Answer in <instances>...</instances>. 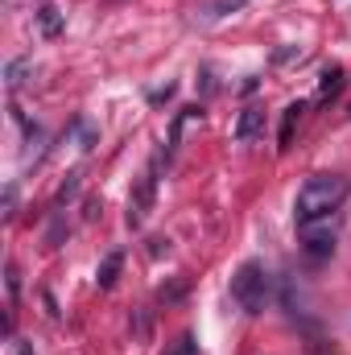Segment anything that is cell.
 Here are the masks:
<instances>
[{
  "label": "cell",
  "mask_w": 351,
  "mask_h": 355,
  "mask_svg": "<svg viewBox=\"0 0 351 355\" xmlns=\"http://www.w3.org/2000/svg\"><path fill=\"white\" fill-rule=\"evenodd\" d=\"M232 302L244 310V314H261L264 302H268V272L261 261H244L232 277Z\"/></svg>",
  "instance_id": "2"
},
{
  "label": "cell",
  "mask_w": 351,
  "mask_h": 355,
  "mask_svg": "<svg viewBox=\"0 0 351 355\" xmlns=\"http://www.w3.org/2000/svg\"><path fill=\"white\" fill-rule=\"evenodd\" d=\"M248 0H211V8H207V17L211 21H219V17H228V12H240Z\"/></svg>",
  "instance_id": "11"
},
{
  "label": "cell",
  "mask_w": 351,
  "mask_h": 355,
  "mask_svg": "<svg viewBox=\"0 0 351 355\" xmlns=\"http://www.w3.org/2000/svg\"><path fill=\"white\" fill-rule=\"evenodd\" d=\"M348 198V182L339 174H314L302 182L298 198H293V219L298 227H314V223H327Z\"/></svg>",
  "instance_id": "1"
},
{
  "label": "cell",
  "mask_w": 351,
  "mask_h": 355,
  "mask_svg": "<svg viewBox=\"0 0 351 355\" xmlns=\"http://www.w3.org/2000/svg\"><path fill=\"white\" fill-rule=\"evenodd\" d=\"M339 91H343V67H327L323 79H318V95L331 99V95H339Z\"/></svg>",
  "instance_id": "9"
},
{
  "label": "cell",
  "mask_w": 351,
  "mask_h": 355,
  "mask_svg": "<svg viewBox=\"0 0 351 355\" xmlns=\"http://www.w3.org/2000/svg\"><path fill=\"white\" fill-rule=\"evenodd\" d=\"M4 281H8V302H17V265H4Z\"/></svg>",
  "instance_id": "13"
},
{
  "label": "cell",
  "mask_w": 351,
  "mask_h": 355,
  "mask_svg": "<svg viewBox=\"0 0 351 355\" xmlns=\"http://www.w3.org/2000/svg\"><path fill=\"white\" fill-rule=\"evenodd\" d=\"M120 265H124V252H108V257H103V265H99V272H95L99 289H112V285H116V272H120Z\"/></svg>",
  "instance_id": "8"
},
{
  "label": "cell",
  "mask_w": 351,
  "mask_h": 355,
  "mask_svg": "<svg viewBox=\"0 0 351 355\" xmlns=\"http://www.w3.org/2000/svg\"><path fill=\"white\" fill-rule=\"evenodd\" d=\"M153 186H157V178L145 174L141 178V186H137V194L128 198V223H132V227H137V223L145 219V211L153 207Z\"/></svg>",
  "instance_id": "4"
},
{
  "label": "cell",
  "mask_w": 351,
  "mask_h": 355,
  "mask_svg": "<svg viewBox=\"0 0 351 355\" xmlns=\"http://www.w3.org/2000/svg\"><path fill=\"white\" fill-rule=\"evenodd\" d=\"M302 240H306V252L310 257H331L335 252V232H327V227H302Z\"/></svg>",
  "instance_id": "5"
},
{
  "label": "cell",
  "mask_w": 351,
  "mask_h": 355,
  "mask_svg": "<svg viewBox=\"0 0 351 355\" xmlns=\"http://www.w3.org/2000/svg\"><path fill=\"white\" fill-rule=\"evenodd\" d=\"M257 137H264V112L261 107H244L232 124V141L236 145H252Z\"/></svg>",
  "instance_id": "3"
},
{
  "label": "cell",
  "mask_w": 351,
  "mask_h": 355,
  "mask_svg": "<svg viewBox=\"0 0 351 355\" xmlns=\"http://www.w3.org/2000/svg\"><path fill=\"white\" fill-rule=\"evenodd\" d=\"M29 75H33V62H29V58H12V62L4 67V87L17 91L21 83H29Z\"/></svg>",
  "instance_id": "7"
},
{
  "label": "cell",
  "mask_w": 351,
  "mask_h": 355,
  "mask_svg": "<svg viewBox=\"0 0 351 355\" xmlns=\"http://www.w3.org/2000/svg\"><path fill=\"white\" fill-rule=\"evenodd\" d=\"M62 25H67V17H62L54 4H42V8H37V29H42V37H58Z\"/></svg>",
  "instance_id": "6"
},
{
  "label": "cell",
  "mask_w": 351,
  "mask_h": 355,
  "mask_svg": "<svg viewBox=\"0 0 351 355\" xmlns=\"http://www.w3.org/2000/svg\"><path fill=\"white\" fill-rule=\"evenodd\" d=\"M166 355H198V343H194V335H178L174 343H170V352Z\"/></svg>",
  "instance_id": "12"
},
{
  "label": "cell",
  "mask_w": 351,
  "mask_h": 355,
  "mask_svg": "<svg viewBox=\"0 0 351 355\" xmlns=\"http://www.w3.org/2000/svg\"><path fill=\"white\" fill-rule=\"evenodd\" d=\"M302 112H306V103H289V107H285V116H281V149L293 141V124H298Z\"/></svg>",
  "instance_id": "10"
},
{
  "label": "cell",
  "mask_w": 351,
  "mask_h": 355,
  "mask_svg": "<svg viewBox=\"0 0 351 355\" xmlns=\"http://www.w3.org/2000/svg\"><path fill=\"white\" fill-rule=\"evenodd\" d=\"M12 207H17V186L8 182V186H4V215H12Z\"/></svg>",
  "instance_id": "14"
}]
</instances>
